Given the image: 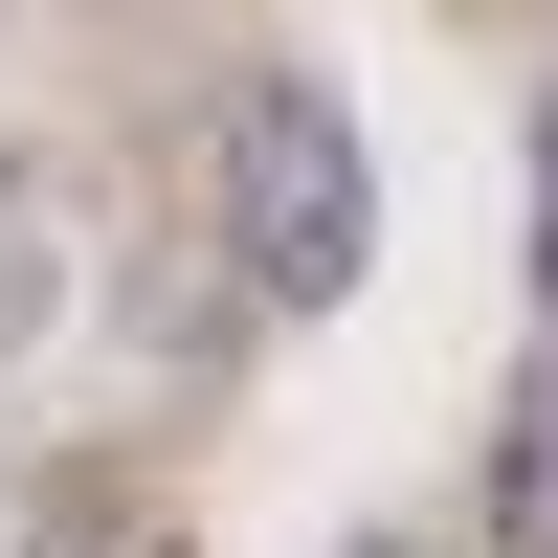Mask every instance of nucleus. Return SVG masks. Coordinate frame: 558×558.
<instances>
[{
    "instance_id": "7ed1b4c3",
    "label": "nucleus",
    "mask_w": 558,
    "mask_h": 558,
    "mask_svg": "<svg viewBox=\"0 0 558 558\" xmlns=\"http://www.w3.org/2000/svg\"><path fill=\"white\" fill-rule=\"evenodd\" d=\"M380 558H425V536H380Z\"/></svg>"
},
{
    "instance_id": "f03ea898",
    "label": "nucleus",
    "mask_w": 558,
    "mask_h": 558,
    "mask_svg": "<svg viewBox=\"0 0 558 558\" xmlns=\"http://www.w3.org/2000/svg\"><path fill=\"white\" fill-rule=\"evenodd\" d=\"M492 514H514V558H558V402H514V470H492Z\"/></svg>"
},
{
    "instance_id": "f257e3e1",
    "label": "nucleus",
    "mask_w": 558,
    "mask_h": 558,
    "mask_svg": "<svg viewBox=\"0 0 558 558\" xmlns=\"http://www.w3.org/2000/svg\"><path fill=\"white\" fill-rule=\"evenodd\" d=\"M223 246H246L268 313H336L357 268H380V157H357V112L313 68H246V89H223Z\"/></svg>"
}]
</instances>
